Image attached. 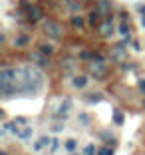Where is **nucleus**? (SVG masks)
Masks as SVG:
<instances>
[{
	"label": "nucleus",
	"instance_id": "nucleus-1",
	"mask_svg": "<svg viewBox=\"0 0 145 155\" xmlns=\"http://www.w3.org/2000/svg\"><path fill=\"white\" fill-rule=\"evenodd\" d=\"M24 72H26V78H24V94L26 96H34V94H38L44 87V76L38 70V66H34V64L26 66Z\"/></svg>",
	"mask_w": 145,
	"mask_h": 155
},
{
	"label": "nucleus",
	"instance_id": "nucleus-2",
	"mask_svg": "<svg viewBox=\"0 0 145 155\" xmlns=\"http://www.w3.org/2000/svg\"><path fill=\"white\" fill-rule=\"evenodd\" d=\"M44 34L48 38H52V40H62V36H64V26L58 22V20L48 18V20H44Z\"/></svg>",
	"mask_w": 145,
	"mask_h": 155
},
{
	"label": "nucleus",
	"instance_id": "nucleus-3",
	"mask_svg": "<svg viewBox=\"0 0 145 155\" xmlns=\"http://www.w3.org/2000/svg\"><path fill=\"white\" fill-rule=\"evenodd\" d=\"M87 72L95 80H104L107 76V64H105V60H90L87 62Z\"/></svg>",
	"mask_w": 145,
	"mask_h": 155
},
{
	"label": "nucleus",
	"instance_id": "nucleus-4",
	"mask_svg": "<svg viewBox=\"0 0 145 155\" xmlns=\"http://www.w3.org/2000/svg\"><path fill=\"white\" fill-rule=\"evenodd\" d=\"M127 60V46L123 42L111 46V62H117V64H123Z\"/></svg>",
	"mask_w": 145,
	"mask_h": 155
},
{
	"label": "nucleus",
	"instance_id": "nucleus-5",
	"mask_svg": "<svg viewBox=\"0 0 145 155\" xmlns=\"http://www.w3.org/2000/svg\"><path fill=\"white\" fill-rule=\"evenodd\" d=\"M24 12H26V18H28V22H32V24L44 18V8H42L40 4H30L26 10H24Z\"/></svg>",
	"mask_w": 145,
	"mask_h": 155
},
{
	"label": "nucleus",
	"instance_id": "nucleus-6",
	"mask_svg": "<svg viewBox=\"0 0 145 155\" xmlns=\"http://www.w3.org/2000/svg\"><path fill=\"white\" fill-rule=\"evenodd\" d=\"M30 62L34 66H38V68H42V70L50 68V56L42 54L40 50H36V52H32V54H30Z\"/></svg>",
	"mask_w": 145,
	"mask_h": 155
},
{
	"label": "nucleus",
	"instance_id": "nucleus-7",
	"mask_svg": "<svg viewBox=\"0 0 145 155\" xmlns=\"http://www.w3.org/2000/svg\"><path fill=\"white\" fill-rule=\"evenodd\" d=\"M115 32V26H114V14H109V16H105V20L100 24V34L104 38H109L111 34Z\"/></svg>",
	"mask_w": 145,
	"mask_h": 155
},
{
	"label": "nucleus",
	"instance_id": "nucleus-8",
	"mask_svg": "<svg viewBox=\"0 0 145 155\" xmlns=\"http://www.w3.org/2000/svg\"><path fill=\"white\" fill-rule=\"evenodd\" d=\"M70 110H72V100L66 97V100L60 104V107H58V111L54 114V117L56 119H66V117H68V114H70Z\"/></svg>",
	"mask_w": 145,
	"mask_h": 155
},
{
	"label": "nucleus",
	"instance_id": "nucleus-9",
	"mask_svg": "<svg viewBox=\"0 0 145 155\" xmlns=\"http://www.w3.org/2000/svg\"><path fill=\"white\" fill-rule=\"evenodd\" d=\"M104 14L100 12V10L95 8V10H90V14H87V24H90L91 28H95V26H100L101 22H104Z\"/></svg>",
	"mask_w": 145,
	"mask_h": 155
},
{
	"label": "nucleus",
	"instance_id": "nucleus-10",
	"mask_svg": "<svg viewBox=\"0 0 145 155\" xmlns=\"http://www.w3.org/2000/svg\"><path fill=\"white\" fill-rule=\"evenodd\" d=\"M95 8L100 10V12L104 14V18H105V16L111 14V0H97V2H95Z\"/></svg>",
	"mask_w": 145,
	"mask_h": 155
},
{
	"label": "nucleus",
	"instance_id": "nucleus-11",
	"mask_svg": "<svg viewBox=\"0 0 145 155\" xmlns=\"http://www.w3.org/2000/svg\"><path fill=\"white\" fill-rule=\"evenodd\" d=\"M87 82H90V78L84 76V74H80V76H74V78H72V86L76 87V90H84V87L87 86Z\"/></svg>",
	"mask_w": 145,
	"mask_h": 155
},
{
	"label": "nucleus",
	"instance_id": "nucleus-12",
	"mask_svg": "<svg viewBox=\"0 0 145 155\" xmlns=\"http://www.w3.org/2000/svg\"><path fill=\"white\" fill-rule=\"evenodd\" d=\"M50 143H52L50 137H48V135H42L40 139H38V141L34 143V145H32V149H34V151H40V149H44V147H48Z\"/></svg>",
	"mask_w": 145,
	"mask_h": 155
},
{
	"label": "nucleus",
	"instance_id": "nucleus-13",
	"mask_svg": "<svg viewBox=\"0 0 145 155\" xmlns=\"http://www.w3.org/2000/svg\"><path fill=\"white\" fill-rule=\"evenodd\" d=\"M26 44H30V36H28V34H20V36H16L14 42H12L14 48H24Z\"/></svg>",
	"mask_w": 145,
	"mask_h": 155
},
{
	"label": "nucleus",
	"instance_id": "nucleus-14",
	"mask_svg": "<svg viewBox=\"0 0 145 155\" xmlns=\"http://www.w3.org/2000/svg\"><path fill=\"white\" fill-rule=\"evenodd\" d=\"M111 121H114V125H123L125 123V115H123L121 110H114L111 111Z\"/></svg>",
	"mask_w": 145,
	"mask_h": 155
},
{
	"label": "nucleus",
	"instance_id": "nucleus-15",
	"mask_svg": "<svg viewBox=\"0 0 145 155\" xmlns=\"http://www.w3.org/2000/svg\"><path fill=\"white\" fill-rule=\"evenodd\" d=\"M38 50H40L42 54H46V56H52L56 52V48L52 44H48V42H40V44H38Z\"/></svg>",
	"mask_w": 145,
	"mask_h": 155
},
{
	"label": "nucleus",
	"instance_id": "nucleus-16",
	"mask_svg": "<svg viewBox=\"0 0 145 155\" xmlns=\"http://www.w3.org/2000/svg\"><path fill=\"white\" fill-rule=\"evenodd\" d=\"M74 66H76V60H74L72 56H64L62 58V68L66 70V72H72Z\"/></svg>",
	"mask_w": 145,
	"mask_h": 155
},
{
	"label": "nucleus",
	"instance_id": "nucleus-17",
	"mask_svg": "<svg viewBox=\"0 0 145 155\" xmlns=\"http://www.w3.org/2000/svg\"><path fill=\"white\" fill-rule=\"evenodd\" d=\"M16 137L22 139V141H28V139L32 137V125H24V127L18 131V135H16Z\"/></svg>",
	"mask_w": 145,
	"mask_h": 155
},
{
	"label": "nucleus",
	"instance_id": "nucleus-18",
	"mask_svg": "<svg viewBox=\"0 0 145 155\" xmlns=\"http://www.w3.org/2000/svg\"><path fill=\"white\" fill-rule=\"evenodd\" d=\"M70 24H72L76 30H84V26H86V22H84L82 16H77V14H74L72 18H70Z\"/></svg>",
	"mask_w": 145,
	"mask_h": 155
},
{
	"label": "nucleus",
	"instance_id": "nucleus-19",
	"mask_svg": "<svg viewBox=\"0 0 145 155\" xmlns=\"http://www.w3.org/2000/svg\"><path fill=\"white\" fill-rule=\"evenodd\" d=\"M101 100H104V96H101L100 91H90V94L86 96V101H87V104H100Z\"/></svg>",
	"mask_w": 145,
	"mask_h": 155
},
{
	"label": "nucleus",
	"instance_id": "nucleus-20",
	"mask_svg": "<svg viewBox=\"0 0 145 155\" xmlns=\"http://www.w3.org/2000/svg\"><path fill=\"white\" fill-rule=\"evenodd\" d=\"M100 137H101V139H104L105 143H107V145H111V147L115 145V137L111 135V133H109V131H101V133H100Z\"/></svg>",
	"mask_w": 145,
	"mask_h": 155
},
{
	"label": "nucleus",
	"instance_id": "nucleus-21",
	"mask_svg": "<svg viewBox=\"0 0 145 155\" xmlns=\"http://www.w3.org/2000/svg\"><path fill=\"white\" fill-rule=\"evenodd\" d=\"M129 30H131V28H129V24H127L125 20H123V22L117 26V32L121 34V36H129Z\"/></svg>",
	"mask_w": 145,
	"mask_h": 155
},
{
	"label": "nucleus",
	"instance_id": "nucleus-22",
	"mask_svg": "<svg viewBox=\"0 0 145 155\" xmlns=\"http://www.w3.org/2000/svg\"><path fill=\"white\" fill-rule=\"evenodd\" d=\"M76 147H77V141H76V139H68V141L64 143V149L70 151V153H74V151H76Z\"/></svg>",
	"mask_w": 145,
	"mask_h": 155
},
{
	"label": "nucleus",
	"instance_id": "nucleus-23",
	"mask_svg": "<svg viewBox=\"0 0 145 155\" xmlns=\"http://www.w3.org/2000/svg\"><path fill=\"white\" fill-rule=\"evenodd\" d=\"M97 155H114V147H111V145L100 147V149H97Z\"/></svg>",
	"mask_w": 145,
	"mask_h": 155
},
{
	"label": "nucleus",
	"instance_id": "nucleus-24",
	"mask_svg": "<svg viewBox=\"0 0 145 155\" xmlns=\"http://www.w3.org/2000/svg\"><path fill=\"white\" fill-rule=\"evenodd\" d=\"M77 60H84V62H90V60H91V52H90V50H82L80 54H77Z\"/></svg>",
	"mask_w": 145,
	"mask_h": 155
},
{
	"label": "nucleus",
	"instance_id": "nucleus-25",
	"mask_svg": "<svg viewBox=\"0 0 145 155\" xmlns=\"http://www.w3.org/2000/svg\"><path fill=\"white\" fill-rule=\"evenodd\" d=\"M84 155H97V149H95V147L90 143V145L84 147Z\"/></svg>",
	"mask_w": 145,
	"mask_h": 155
},
{
	"label": "nucleus",
	"instance_id": "nucleus-26",
	"mask_svg": "<svg viewBox=\"0 0 145 155\" xmlns=\"http://www.w3.org/2000/svg\"><path fill=\"white\" fill-rule=\"evenodd\" d=\"M77 121L82 123V125H87V123H90V115L87 114H80L77 115Z\"/></svg>",
	"mask_w": 145,
	"mask_h": 155
},
{
	"label": "nucleus",
	"instance_id": "nucleus-27",
	"mask_svg": "<svg viewBox=\"0 0 145 155\" xmlns=\"http://www.w3.org/2000/svg\"><path fill=\"white\" fill-rule=\"evenodd\" d=\"M68 6H70V10H72V12H77V10L82 8V4H80V2H72V0H68Z\"/></svg>",
	"mask_w": 145,
	"mask_h": 155
},
{
	"label": "nucleus",
	"instance_id": "nucleus-28",
	"mask_svg": "<svg viewBox=\"0 0 145 155\" xmlns=\"http://www.w3.org/2000/svg\"><path fill=\"white\" fill-rule=\"evenodd\" d=\"M14 123L20 125V127H24V125H28V117H14Z\"/></svg>",
	"mask_w": 145,
	"mask_h": 155
},
{
	"label": "nucleus",
	"instance_id": "nucleus-29",
	"mask_svg": "<svg viewBox=\"0 0 145 155\" xmlns=\"http://www.w3.org/2000/svg\"><path fill=\"white\" fill-rule=\"evenodd\" d=\"M58 147H60V139H52V143H50V153H54Z\"/></svg>",
	"mask_w": 145,
	"mask_h": 155
},
{
	"label": "nucleus",
	"instance_id": "nucleus-30",
	"mask_svg": "<svg viewBox=\"0 0 145 155\" xmlns=\"http://www.w3.org/2000/svg\"><path fill=\"white\" fill-rule=\"evenodd\" d=\"M137 87H139V91H141V94H145V78L137 80Z\"/></svg>",
	"mask_w": 145,
	"mask_h": 155
},
{
	"label": "nucleus",
	"instance_id": "nucleus-31",
	"mask_svg": "<svg viewBox=\"0 0 145 155\" xmlns=\"http://www.w3.org/2000/svg\"><path fill=\"white\" fill-rule=\"evenodd\" d=\"M62 129H64V123H56L54 127H52V131H54V133H60Z\"/></svg>",
	"mask_w": 145,
	"mask_h": 155
},
{
	"label": "nucleus",
	"instance_id": "nucleus-32",
	"mask_svg": "<svg viewBox=\"0 0 145 155\" xmlns=\"http://www.w3.org/2000/svg\"><path fill=\"white\" fill-rule=\"evenodd\" d=\"M133 68H135L133 64H121V70H125V72H127V70H133Z\"/></svg>",
	"mask_w": 145,
	"mask_h": 155
},
{
	"label": "nucleus",
	"instance_id": "nucleus-33",
	"mask_svg": "<svg viewBox=\"0 0 145 155\" xmlns=\"http://www.w3.org/2000/svg\"><path fill=\"white\" fill-rule=\"evenodd\" d=\"M137 10H139L141 16H145V4H139V6H137Z\"/></svg>",
	"mask_w": 145,
	"mask_h": 155
},
{
	"label": "nucleus",
	"instance_id": "nucleus-34",
	"mask_svg": "<svg viewBox=\"0 0 145 155\" xmlns=\"http://www.w3.org/2000/svg\"><path fill=\"white\" fill-rule=\"evenodd\" d=\"M141 26L145 28V16H141Z\"/></svg>",
	"mask_w": 145,
	"mask_h": 155
},
{
	"label": "nucleus",
	"instance_id": "nucleus-35",
	"mask_svg": "<svg viewBox=\"0 0 145 155\" xmlns=\"http://www.w3.org/2000/svg\"><path fill=\"white\" fill-rule=\"evenodd\" d=\"M0 155H8V153H6V151H0Z\"/></svg>",
	"mask_w": 145,
	"mask_h": 155
},
{
	"label": "nucleus",
	"instance_id": "nucleus-36",
	"mask_svg": "<svg viewBox=\"0 0 145 155\" xmlns=\"http://www.w3.org/2000/svg\"><path fill=\"white\" fill-rule=\"evenodd\" d=\"M141 105H143V110H145V97H143V104H141Z\"/></svg>",
	"mask_w": 145,
	"mask_h": 155
}]
</instances>
